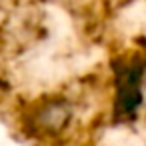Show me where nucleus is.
<instances>
[{"label": "nucleus", "instance_id": "obj_1", "mask_svg": "<svg viewBox=\"0 0 146 146\" xmlns=\"http://www.w3.org/2000/svg\"><path fill=\"white\" fill-rule=\"evenodd\" d=\"M146 52L130 50L112 60V116L118 122L134 120L144 104Z\"/></svg>", "mask_w": 146, "mask_h": 146}, {"label": "nucleus", "instance_id": "obj_2", "mask_svg": "<svg viewBox=\"0 0 146 146\" xmlns=\"http://www.w3.org/2000/svg\"><path fill=\"white\" fill-rule=\"evenodd\" d=\"M76 120V104L64 94L40 96L20 114V128L34 140H58Z\"/></svg>", "mask_w": 146, "mask_h": 146}]
</instances>
